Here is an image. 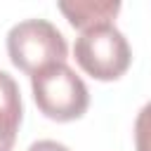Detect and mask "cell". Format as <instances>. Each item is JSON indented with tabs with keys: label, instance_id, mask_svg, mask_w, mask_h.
I'll use <instances>...</instances> for the list:
<instances>
[{
	"label": "cell",
	"instance_id": "1",
	"mask_svg": "<svg viewBox=\"0 0 151 151\" xmlns=\"http://www.w3.org/2000/svg\"><path fill=\"white\" fill-rule=\"evenodd\" d=\"M7 54L12 64L31 78L47 66L66 64V40L61 31L45 19H26L9 28Z\"/></svg>",
	"mask_w": 151,
	"mask_h": 151
},
{
	"label": "cell",
	"instance_id": "2",
	"mask_svg": "<svg viewBox=\"0 0 151 151\" xmlns=\"http://www.w3.org/2000/svg\"><path fill=\"white\" fill-rule=\"evenodd\" d=\"M31 87L40 113L57 123L78 120L90 106L87 85L66 64L42 68L31 78Z\"/></svg>",
	"mask_w": 151,
	"mask_h": 151
},
{
	"label": "cell",
	"instance_id": "3",
	"mask_svg": "<svg viewBox=\"0 0 151 151\" xmlns=\"http://www.w3.org/2000/svg\"><path fill=\"white\" fill-rule=\"evenodd\" d=\"M73 52L78 66L97 80H118L132 61L130 45L113 24L83 31Z\"/></svg>",
	"mask_w": 151,
	"mask_h": 151
},
{
	"label": "cell",
	"instance_id": "4",
	"mask_svg": "<svg viewBox=\"0 0 151 151\" xmlns=\"http://www.w3.org/2000/svg\"><path fill=\"white\" fill-rule=\"evenodd\" d=\"M21 94L14 78L0 71V151H12L21 125Z\"/></svg>",
	"mask_w": 151,
	"mask_h": 151
},
{
	"label": "cell",
	"instance_id": "5",
	"mask_svg": "<svg viewBox=\"0 0 151 151\" xmlns=\"http://www.w3.org/2000/svg\"><path fill=\"white\" fill-rule=\"evenodd\" d=\"M59 12L68 19L73 28L90 31L97 26H106L120 12V2L111 0H76V2H59Z\"/></svg>",
	"mask_w": 151,
	"mask_h": 151
},
{
	"label": "cell",
	"instance_id": "6",
	"mask_svg": "<svg viewBox=\"0 0 151 151\" xmlns=\"http://www.w3.org/2000/svg\"><path fill=\"white\" fill-rule=\"evenodd\" d=\"M134 146H137V151H151V101L137 116V123H134Z\"/></svg>",
	"mask_w": 151,
	"mask_h": 151
},
{
	"label": "cell",
	"instance_id": "7",
	"mask_svg": "<svg viewBox=\"0 0 151 151\" xmlns=\"http://www.w3.org/2000/svg\"><path fill=\"white\" fill-rule=\"evenodd\" d=\"M28 151H71V149L54 142V139H40V142H33L28 146Z\"/></svg>",
	"mask_w": 151,
	"mask_h": 151
}]
</instances>
